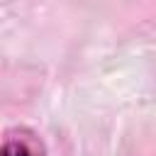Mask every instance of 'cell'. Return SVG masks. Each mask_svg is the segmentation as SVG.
Wrapping results in <instances>:
<instances>
[{"mask_svg": "<svg viewBox=\"0 0 156 156\" xmlns=\"http://www.w3.org/2000/svg\"><path fill=\"white\" fill-rule=\"evenodd\" d=\"M2 156H32V151L24 144H20V141H5Z\"/></svg>", "mask_w": 156, "mask_h": 156, "instance_id": "1", "label": "cell"}]
</instances>
